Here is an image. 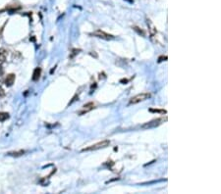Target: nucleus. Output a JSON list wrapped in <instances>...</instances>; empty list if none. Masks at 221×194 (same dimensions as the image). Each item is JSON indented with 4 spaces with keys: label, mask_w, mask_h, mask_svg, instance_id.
Here are the masks:
<instances>
[{
    "label": "nucleus",
    "mask_w": 221,
    "mask_h": 194,
    "mask_svg": "<svg viewBox=\"0 0 221 194\" xmlns=\"http://www.w3.org/2000/svg\"><path fill=\"white\" fill-rule=\"evenodd\" d=\"M109 145H110V141L109 140H103V141L97 142V143L93 144V145H90V146H89V147H86V148H84L82 150V152L96 151V150H98V149H103V148L108 147Z\"/></svg>",
    "instance_id": "nucleus-1"
},
{
    "label": "nucleus",
    "mask_w": 221,
    "mask_h": 194,
    "mask_svg": "<svg viewBox=\"0 0 221 194\" xmlns=\"http://www.w3.org/2000/svg\"><path fill=\"white\" fill-rule=\"evenodd\" d=\"M151 93H148V92L138 94V95L131 98V100H130V104H138V103L143 102L145 100H147V99L151 98Z\"/></svg>",
    "instance_id": "nucleus-2"
},
{
    "label": "nucleus",
    "mask_w": 221,
    "mask_h": 194,
    "mask_svg": "<svg viewBox=\"0 0 221 194\" xmlns=\"http://www.w3.org/2000/svg\"><path fill=\"white\" fill-rule=\"evenodd\" d=\"M90 35H93V37H98V38L105 39V40H109V39L114 38V37L112 34L106 33H104V31H102V30H96V31H94V33H90Z\"/></svg>",
    "instance_id": "nucleus-3"
},
{
    "label": "nucleus",
    "mask_w": 221,
    "mask_h": 194,
    "mask_svg": "<svg viewBox=\"0 0 221 194\" xmlns=\"http://www.w3.org/2000/svg\"><path fill=\"white\" fill-rule=\"evenodd\" d=\"M163 121H166V118L165 119H156V120H153V121H151L147 122V124H145L143 126L144 129H151V128H155V126H159L161 122Z\"/></svg>",
    "instance_id": "nucleus-4"
},
{
    "label": "nucleus",
    "mask_w": 221,
    "mask_h": 194,
    "mask_svg": "<svg viewBox=\"0 0 221 194\" xmlns=\"http://www.w3.org/2000/svg\"><path fill=\"white\" fill-rule=\"evenodd\" d=\"M93 108H94V104L93 102H89V103H88V104H86V105L83 106V110H81L78 114L80 115V116H82V115H84L86 113L89 112V111H92Z\"/></svg>",
    "instance_id": "nucleus-5"
},
{
    "label": "nucleus",
    "mask_w": 221,
    "mask_h": 194,
    "mask_svg": "<svg viewBox=\"0 0 221 194\" xmlns=\"http://www.w3.org/2000/svg\"><path fill=\"white\" fill-rule=\"evenodd\" d=\"M15 75L14 74H9V75H7V77L5 78V85L7 86V87H10V86H12L14 84V82H15Z\"/></svg>",
    "instance_id": "nucleus-6"
},
{
    "label": "nucleus",
    "mask_w": 221,
    "mask_h": 194,
    "mask_svg": "<svg viewBox=\"0 0 221 194\" xmlns=\"http://www.w3.org/2000/svg\"><path fill=\"white\" fill-rule=\"evenodd\" d=\"M41 68H35L34 73H33V81H37L39 80V78H41Z\"/></svg>",
    "instance_id": "nucleus-7"
},
{
    "label": "nucleus",
    "mask_w": 221,
    "mask_h": 194,
    "mask_svg": "<svg viewBox=\"0 0 221 194\" xmlns=\"http://www.w3.org/2000/svg\"><path fill=\"white\" fill-rule=\"evenodd\" d=\"M24 153H25V151H24V150H19V151L8 152V153H7V155H8V156H13V157H20V156L24 155Z\"/></svg>",
    "instance_id": "nucleus-8"
},
{
    "label": "nucleus",
    "mask_w": 221,
    "mask_h": 194,
    "mask_svg": "<svg viewBox=\"0 0 221 194\" xmlns=\"http://www.w3.org/2000/svg\"><path fill=\"white\" fill-rule=\"evenodd\" d=\"M7 57V51L5 49H0V62H4Z\"/></svg>",
    "instance_id": "nucleus-9"
},
{
    "label": "nucleus",
    "mask_w": 221,
    "mask_h": 194,
    "mask_svg": "<svg viewBox=\"0 0 221 194\" xmlns=\"http://www.w3.org/2000/svg\"><path fill=\"white\" fill-rule=\"evenodd\" d=\"M7 119H9V114L6 112H0V122L6 121Z\"/></svg>",
    "instance_id": "nucleus-10"
},
{
    "label": "nucleus",
    "mask_w": 221,
    "mask_h": 194,
    "mask_svg": "<svg viewBox=\"0 0 221 194\" xmlns=\"http://www.w3.org/2000/svg\"><path fill=\"white\" fill-rule=\"evenodd\" d=\"M151 112H154V113H160V114H166V110H159V109H151L149 110Z\"/></svg>",
    "instance_id": "nucleus-11"
},
{
    "label": "nucleus",
    "mask_w": 221,
    "mask_h": 194,
    "mask_svg": "<svg viewBox=\"0 0 221 194\" xmlns=\"http://www.w3.org/2000/svg\"><path fill=\"white\" fill-rule=\"evenodd\" d=\"M133 29L135 30L139 34H141V35H143V37H145V31H143L141 30H139V27H134Z\"/></svg>",
    "instance_id": "nucleus-12"
},
{
    "label": "nucleus",
    "mask_w": 221,
    "mask_h": 194,
    "mask_svg": "<svg viewBox=\"0 0 221 194\" xmlns=\"http://www.w3.org/2000/svg\"><path fill=\"white\" fill-rule=\"evenodd\" d=\"M4 96H5V91H4L3 88L1 87V86H0V98H2Z\"/></svg>",
    "instance_id": "nucleus-13"
},
{
    "label": "nucleus",
    "mask_w": 221,
    "mask_h": 194,
    "mask_svg": "<svg viewBox=\"0 0 221 194\" xmlns=\"http://www.w3.org/2000/svg\"><path fill=\"white\" fill-rule=\"evenodd\" d=\"M162 59H164V60L166 61V60H167V56H161V57H159V58H158V62L160 63L161 61H163Z\"/></svg>",
    "instance_id": "nucleus-14"
},
{
    "label": "nucleus",
    "mask_w": 221,
    "mask_h": 194,
    "mask_svg": "<svg viewBox=\"0 0 221 194\" xmlns=\"http://www.w3.org/2000/svg\"><path fill=\"white\" fill-rule=\"evenodd\" d=\"M120 81L121 82H125V84H126V82H128V80H121Z\"/></svg>",
    "instance_id": "nucleus-15"
}]
</instances>
